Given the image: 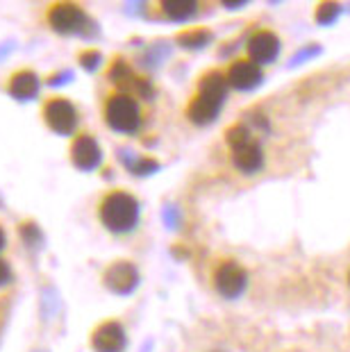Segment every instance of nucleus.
Segmentation results:
<instances>
[{
    "label": "nucleus",
    "instance_id": "obj_11",
    "mask_svg": "<svg viewBox=\"0 0 350 352\" xmlns=\"http://www.w3.org/2000/svg\"><path fill=\"white\" fill-rule=\"evenodd\" d=\"M100 146L96 144V139H91L89 134H80L71 146V160L78 168L82 170H91L100 164Z\"/></svg>",
    "mask_w": 350,
    "mask_h": 352
},
{
    "label": "nucleus",
    "instance_id": "obj_17",
    "mask_svg": "<svg viewBox=\"0 0 350 352\" xmlns=\"http://www.w3.org/2000/svg\"><path fill=\"white\" fill-rule=\"evenodd\" d=\"M339 14V7L334 5V3H325L318 7V14H316V21L318 23H327V21H332L334 16Z\"/></svg>",
    "mask_w": 350,
    "mask_h": 352
},
{
    "label": "nucleus",
    "instance_id": "obj_19",
    "mask_svg": "<svg viewBox=\"0 0 350 352\" xmlns=\"http://www.w3.org/2000/svg\"><path fill=\"white\" fill-rule=\"evenodd\" d=\"M10 266L5 264V261H0V287H3V284H7L10 282Z\"/></svg>",
    "mask_w": 350,
    "mask_h": 352
},
{
    "label": "nucleus",
    "instance_id": "obj_14",
    "mask_svg": "<svg viewBox=\"0 0 350 352\" xmlns=\"http://www.w3.org/2000/svg\"><path fill=\"white\" fill-rule=\"evenodd\" d=\"M228 80L223 73L219 71H210V73H205L203 78H200L198 82V94L200 96H207V98H212L216 102H221L226 100V96H228Z\"/></svg>",
    "mask_w": 350,
    "mask_h": 352
},
{
    "label": "nucleus",
    "instance_id": "obj_18",
    "mask_svg": "<svg viewBox=\"0 0 350 352\" xmlns=\"http://www.w3.org/2000/svg\"><path fill=\"white\" fill-rule=\"evenodd\" d=\"M98 52H96V50H91V52H85V55H82L80 57V62H82V66H85V69H89V71H91L94 69V66L96 64H98Z\"/></svg>",
    "mask_w": 350,
    "mask_h": 352
},
{
    "label": "nucleus",
    "instance_id": "obj_7",
    "mask_svg": "<svg viewBox=\"0 0 350 352\" xmlns=\"http://www.w3.org/2000/svg\"><path fill=\"white\" fill-rule=\"evenodd\" d=\"M248 55L257 66L271 64V62H275V57L280 55V39L271 32V30H259V32L250 36Z\"/></svg>",
    "mask_w": 350,
    "mask_h": 352
},
{
    "label": "nucleus",
    "instance_id": "obj_6",
    "mask_svg": "<svg viewBox=\"0 0 350 352\" xmlns=\"http://www.w3.org/2000/svg\"><path fill=\"white\" fill-rule=\"evenodd\" d=\"M43 121L48 123L50 130H55L59 134H71L78 125V111L71 100L53 98L43 107Z\"/></svg>",
    "mask_w": 350,
    "mask_h": 352
},
{
    "label": "nucleus",
    "instance_id": "obj_4",
    "mask_svg": "<svg viewBox=\"0 0 350 352\" xmlns=\"http://www.w3.org/2000/svg\"><path fill=\"white\" fill-rule=\"evenodd\" d=\"M248 282V273L241 264H237L232 259H226L216 266L214 271V287L223 298H237L241 296V291L245 289Z\"/></svg>",
    "mask_w": 350,
    "mask_h": 352
},
{
    "label": "nucleus",
    "instance_id": "obj_9",
    "mask_svg": "<svg viewBox=\"0 0 350 352\" xmlns=\"http://www.w3.org/2000/svg\"><path fill=\"white\" fill-rule=\"evenodd\" d=\"M137 282H139V273L135 264H130V261H116L105 273V284L111 291H116V294H130L137 287Z\"/></svg>",
    "mask_w": 350,
    "mask_h": 352
},
{
    "label": "nucleus",
    "instance_id": "obj_16",
    "mask_svg": "<svg viewBox=\"0 0 350 352\" xmlns=\"http://www.w3.org/2000/svg\"><path fill=\"white\" fill-rule=\"evenodd\" d=\"M207 41H210V30H205V28L187 30V32H182L177 36V43L184 48H200V46H205Z\"/></svg>",
    "mask_w": 350,
    "mask_h": 352
},
{
    "label": "nucleus",
    "instance_id": "obj_21",
    "mask_svg": "<svg viewBox=\"0 0 350 352\" xmlns=\"http://www.w3.org/2000/svg\"><path fill=\"white\" fill-rule=\"evenodd\" d=\"M348 282H350V275H348Z\"/></svg>",
    "mask_w": 350,
    "mask_h": 352
},
{
    "label": "nucleus",
    "instance_id": "obj_15",
    "mask_svg": "<svg viewBox=\"0 0 350 352\" xmlns=\"http://www.w3.org/2000/svg\"><path fill=\"white\" fill-rule=\"evenodd\" d=\"M162 12L173 21H184L198 12V3H193V0H166V3H162Z\"/></svg>",
    "mask_w": 350,
    "mask_h": 352
},
{
    "label": "nucleus",
    "instance_id": "obj_13",
    "mask_svg": "<svg viewBox=\"0 0 350 352\" xmlns=\"http://www.w3.org/2000/svg\"><path fill=\"white\" fill-rule=\"evenodd\" d=\"M7 89H10V94L14 98L30 100V98H34L36 91H39V78H36L32 71H19L10 78Z\"/></svg>",
    "mask_w": 350,
    "mask_h": 352
},
{
    "label": "nucleus",
    "instance_id": "obj_10",
    "mask_svg": "<svg viewBox=\"0 0 350 352\" xmlns=\"http://www.w3.org/2000/svg\"><path fill=\"white\" fill-rule=\"evenodd\" d=\"M91 346L96 352H121L125 348V332L116 320L102 323L91 336Z\"/></svg>",
    "mask_w": 350,
    "mask_h": 352
},
{
    "label": "nucleus",
    "instance_id": "obj_8",
    "mask_svg": "<svg viewBox=\"0 0 350 352\" xmlns=\"http://www.w3.org/2000/svg\"><path fill=\"white\" fill-rule=\"evenodd\" d=\"M226 80L230 87L245 91V89H252L262 82V69L252 59H237L234 64H230Z\"/></svg>",
    "mask_w": 350,
    "mask_h": 352
},
{
    "label": "nucleus",
    "instance_id": "obj_2",
    "mask_svg": "<svg viewBox=\"0 0 350 352\" xmlns=\"http://www.w3.org/2000/svg\"><path fill=\"white\" fill-rule=\"evenodd\" d=\"M226 141H228L230 151H232V164L241 173H255V170L262 168V164H264L262 148L252 139L248 127L232 125L226 132Z\"/></svg>",
    "mask_w": 350,
    "mask_h": 352
},
{
    "label": "nucleus",
    "instance_id": "obj_20",
    "mask_svg": "<svg viewBox=\"0 0 350 352\" xmlns=\"http://www.w3.org/2000/svg\"><path fill=\"white\" fill-rule=\"evenodd\" d=\"M3 245H5V234H3V230H0V250H3Z\"/></svg>",
    "mask_w": 350,
    "mask_h": 352
},
{
    "label": "nucleus",
    "instance_id": "obj_3",
    "mask_svg": "<svg viewBox=\"0 0 350 352\" xmlns=\"http://www.w3.org/2000/svg\"><path fill=\"white\" fill-rule=\"evenodd\" d=\"M105 121L116 132H137L141 125L139 102L130 94H111L105 102Z\"/></svg>",
    "mask_w": 350,
    "mask_h": 352
},
{
    "label": "nucleus",
    "instance_id": "obj_12",
    "mask_svg": "<svg viewBox=\"0 0 350 352\" xmlns=\"http://www.w3.org/2000/svg\"><path fill=\"white\" fill-rule=\"evenodd\" d=\"M219 111H221V102H216V100L207 98V96H200V94L193 96V98L189 100V104H187L189 121L198 123V125L212 123L214 118L219 116Z\"/></svg>",
    "mask_w": 350,
    "mask_h": 352
},
{
    "label": "nucleus",
    "instance_id": "obj_5",
    "mask_svg": "<svg viewBox=\"0 0 350 352\" xmlns=\"http://www.w3.org/2000/svg\"><path fill=\"white\" fill-rule=\"evenodd\" d=\"M48 23L55 32H62V34L80 32V30L87 25V14L82 7L73 3H55L48 10Z\"/></svg>",
    "mask_w": 350,
    "mask_h": 352
},
{
    "label": "nucleus",
    "instance_id": "obj_1",
    "mask_svg": "<svg viewBox=\"0 0 350 352\" xmlns=\"http://www.w3.org/2000/svg\"><path fill=\"white\" fill-rule=\"evenodd\" d=\"M98 216L109 232L125 234V232L135 230L139 223V202L125 191L107 193L98 207Z\"/></svg>",
    "mask_w": 350,
    "mask_h": 352
}]
</instances>
